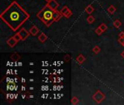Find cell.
Segmentation results:
<instances>
[{"mask_svg": "<svg viewBox=\"0 0 124 105\" xmlns=\"http://www.w3.org/2000/svg\"><path fill=\"white\" fill-rule=\"evenodd\" d=\"M29 15L16 2L12 3L1 15V19L13 30H17Z\"/></svg>", "mask_w": 124, "mask_h": 105, "instance_id": "obj_1", "label": "cell"}, {"mask_svg": "<svg viewBox=\"0 0 124 105\" xmlns=\"http://www.w3.org/2000/svg\"><path fill=\"white\" fill-rule=\"evenodd\" d=\"M53 10H52L49 7H46L41 12H40V13L39 14V17L46 24L49 25V23H50L52 20H53Z\"/></svg>", "mask_w": 124, "mask_h": 105, "instance_id": "obj_2", "label": "cell"}]
</instances>
